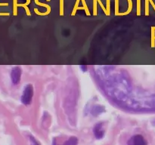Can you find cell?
Instances as JSON below:
<instances>
[{"label": "cell", "instance_id": "7", "mask_svg": "<svg viewBox=\"0 0 155 145\" xmlns=\"http://www.w3.org/2000/svg\"><path fill=\"white\" fill-rule=\"evenodd\" d=\"M29 139H30V145H40V143L38 142V140L33 136L29 135Z\"/></svg>", "mask_w": 155, "mask_h": 145}, {"label": "cell", "instance_id": "8", "mask_svg": "<svg viewBox=\"0 0 155 145\" xmlns=\"http://www.w3.org/2000/svg\"><path fill=\"white\" fill-rule=\"evenodd\" d=\"M80 69H81V70L83 72H86L87 71V66H86V65H82V66H80Z\"/></svg>", "mask_w": 155, "mask_h": 145}, {"label": "cell", "instance_id": "4", "mask_svg": "<svg viewBox=\"0 0 155 145\" xmlns=\"http://www.w3.org/2000/svg\"><path fill=\"white\" fill-rule=\"evenodd\" d=\"M127 145H148V142L142 134H135L129 139Z\"/></svg>", "mask_w": 155, "mask_h": 145}, {"label": "cell", "instance_id": "3", "mask_svg": "<svg viewBox=\"0 0 155 145\" xmlns=\"http://www.w3.org/2000/svg\"><path fill=\"white\" fill-rule=\"evenodd\" d=\"M93 134L95 137L98 140L102 139L104 137V134H105V130L104 128V123L102 122H99L95 124L93 127Z\"/></svg>", "mask_w": 155, "mask_h": 145}, {"label": "cell", "instance_id": "6", "mask_svg": "<svg viewBox=\"0 0 155 145\" xmlns=\"http://www.w3.org/2000/svg\"><path fill=\"white\" fill-rule=\"evenodd\" d=\"M78 144V139L77 137L72 136V137H70L62 145H77Z\"/></svg>", "mask_w": 155, "mask_h": 145}, {"label": "cell", "instance_id": "5", "mask_svg": "<svg viewBox=\"0 0 155 145\" xmlns=\"http://www.w3.org/2000/svg\"><path fill=\"white\" fill-rule=\"evenodd\" d=\"M105 112V108H104V106L99 105V104H97V105L93 106L92 108L90 109V114L93 116H98L99 115H101V113H104Z\"/></svg>", "mask_w": 155, "mask_h": 145}, {"label": "cell", "instance_id": "2", "mask_svg": "<svg viewBox=\"0 0 155 145\" xmlns=\"http://www.w3.org/2000/svg\"><path fill=\"white\" fill-rule=\"evenodd\" d=\"M21 76H22V69L20 66H17L12 68L10 73V78L14 85L19 84L21 79Z\"/></svg>", "mask_w": 155, "mask_h": 145}, {"label": "cell", "instance_id": "1", "mask_svg": "<svg viewBox=\"0 0 155 145\" xmlns=\"http://www.w3.org/2000/svg\"><path fill=\"white\" fill-rule=\"evenodd\" d=\"M33 95H34V90H33V85H26L21 96V104L25 106L30 105L33 101Z\"/></svg>", "mask_w": 155, "mask_h": 145}]
</instances>
